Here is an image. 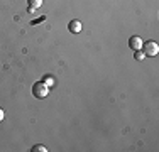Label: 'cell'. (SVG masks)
<instances>
[{
	"instance_id": "obj_7",
	"label": "cell",
	"mask_w": 159,
	"mask_h": 152,
	"mask_svg": "<svg viewBox=\"0 0 159 152\" xmlns=\"http://www.w3.org/2000/svg\"><path fill=\"white\" fill-rule=\"evenodd\" d=\"M135 54H134V58L137 59V61H142L144 58H146V54H144V52H141V51H134Z\"/></svg>"
},
{
	"instance_id": "obj_10",
	"label": "cell",
	"mask_w": 159,
	"mask_h": 152,
	"mask_svg": "<svg viewBox=\"0 0 159 152\" xmlns=\"http://www.w3.org/2000/svg\"><path fill=\"white\" fill-rule=\"evenodd\" d=\"M3 117H5V113H3V110H2V108H0V122H2V120H3Z\"/></svg>"
},
{
	"instance_id": "obj_3",
	"label": "cell",
	"mask_w": 159,
	"mask_h": 152,
	"mask_svg": "<svg viewBox=\"0 0 159 152\" xmlns=\"http://www.w3.org/2000/svg\"><path fill=\"white\" fill-rule=\"evenodd\" d=\"M129 46H130L132 51H139V49L142 47V39L139 36H132L130 39H129Z\"/></svg>"
},
{
	"instance_id": "obj_8",
	"label": "cell",
	"mask_w": 159,
	"mask_h": 152,
	"mask_svg": "<svg viewBox=\"0 0 159 152\" xmlns=\"http://www.w3.org/2000/svg\"><path fill=\"white\" fill-rule=\"evenodd\" d=\"M43 83H44V85H46V86H48V88H49V86H52V85H54V79H52V78H49V76H48V78H46V79H44V81H43Z\"/></svg>"
},
{
	"instance_id": "obj_6",
	"label": "cell",
	"mask_w": 159,
	"mask_h": 152,
	"mask_svg": "<svg viewBox=\"0 0 159 152\" xmlns=\"http://www.w3.org/2000/svg\"><path fill=\"white\" fill-rule=\"evenodd\" d=\"M32 152H48V149L44 145H34L32 147Z\"/></svg>"
},
{
	"instance_id": "obj_5",
	"label": "cell",
	"mask_w": 159,
	"mask_h": 152,
	"mask_svg": "<svg viewBox=\"0 0 159 152\" xmlns=\"http://www.w3.org/2000/svg\"><path fill=\"white\" fill-rule=\"evenodd\" d=\"M27 3H29V10H36L37 7L43 5V0H27Z\"/></svg>"
},
{
	"instance_id": "obj_2",
	"label": "cell",
	"mask_w": 159,
	"mask_h": 152,
	"mask_svg": "<svg viewBox=\"0 0 159 152\" xmlns=\"http://www.w3.org/2000/svg\"><path fill=\"white\" fill-rule=\"evenodd\" d=\"M142 47H144V54H147V56H156L159 52V46L154 42V41L142 42Z\"/></svg>"
},
{
	"instance_id": "obj_1",
	"label": "cell",
	"mask_w": 159,
	"mask_h": 152,
	"mask_svg": "<svg viewBox=\"0 0 159 152\" xmlns=\"http://www.w3.org/2000/svg\"><path fill=\"white\" fill-rule=\"evenodd\" d=\"M32 95H34L36 98H44V96H48V86L44 85L43 81L34 83V86H32Z\"/></svg>"
},
{
	"instance_id": "obj_9",
	"label": "cell",
	"mask_w": 159,
	"mask_h": 152,
	"mask_svg": "<svg viewBox=\"0 0 159 152\" xmlns=\"http://www.w3.org/2000/svg\"><path fill=\"white\" fill-rule=\"evenodd\" d=\"M44 20H46V15H43V17H39V19H36V20H32V22H31V25L41 24V22H44Z\"/></svg>"
},
{
	"instance_id": "obj_4",
	"label": "cell",
	"mask_w": 159,
	"mask_h": 152,
	"mask_svg": "<svg viewBox=\"0 0 159 152\" xmlns=\"http://www.w3.org/2000/svg\"><path fill=\"white\" fill-rule=\"evenodd\" d=\"M68 29H70V32H73V34L81 32V22L80 20H71L70 24H68Z\"/></svg>"
}]
</instances>
